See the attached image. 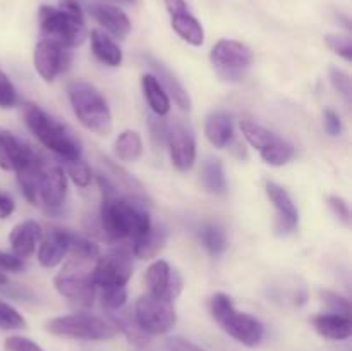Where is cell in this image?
Returning <instances> with one entry per match:
<instances>
[{
  "instance_id": "1",
  "label": "cell",
  "mask_w": 352,
  "mask_h": 351,
  "mask_svg": "<svg viewBox=\"0 0 352 351\" xmlns=\"http://www.w3.org/2000/svg\"><path fill=\"white\" fill-rule=\"evenodd\" d=\"M96 181L102 191L100 224L109 240L134 241L151 229L153 224L146 210L150 203L122 196L105 174H98Z\"/></svg>"
},
{
  "instance_id": "2",
  "label": "cell",
  "mask_w": 352,
  "mask_h": 351,
  "mask_svg": "<svg viewBox=\"0 0 352 351\" xmlns=\"http://www.w3.org/2000/svg\"><path fill=\"white\" fill-rule=\"evenodd\" d=\"M41 33L45 40L72 48L86 40L85 14L76 0H60L58 7L41 6L38 12Z\"/></svg>"
},
{
  "instance_id": "3",
  "label": "cell",
  "mask_w": 352,
  "mask_h": 351,
  "mask_svg": "<svg viewBox=\"0 0 352 351\" xmlns=\"http://www.w3.org/2000/svg\"><path fill=\"white\" fill-rule=\"evenodd\" d=\"M23 116L28 129L45 148L57 153L65 162L81 157V143L65 124L58 123L34 103H24Z\"/></svg>"
},
{
  "instance_id": "4",
  "label": "cell",
  "mask_w": 352,
  "mask_h": 351,
  "mask_svg": "<svg viewBox=\"0 0 352 351\" xmlns=\"http://www.w3.org/2000/svg\"><path fill=\"white\" fill-rule=\"evenodd\" d=\"M67 92L79 123L98 136H109L112 133V112L102 93L85 81L71 83Z\"/></svg>"
},
{
  "instance_id": "5",
  "label": "cell",
  "mask_w": 352,
  "mask_h": 351,
  "mask_svg": "<svg viewBox=\"0 0 352 351\" xmlns=\"http://www.w3.org/2000/svg\"><path fill=\"white\" fill-rule=\"evenodd\" d=\"M210 312L215 322L230 337L244 346H258L263 339V323L256 317L236 310L232 299L226 292H215L210 299Z\"/></svg>"
},
{
  "instance_id": "6",
  "label": "cell",
  "mask_w": 352,
  "mask_h": 351,
  "mask_svg": "<svg viewBox=\"0 0 352 351\" xmlns=\"http://www.w3.org/2000/svg\"><path fill=\"white\" fill-rule=\"evenodd\" d=\"M45 330L54 336L81 341H107L116 337L117 329L110 320L91 313H71L45 322Z\"/></svg>"
},
{
  "instance_id": "7",
  "label": "cell",
  "mask_w": 352,
  "mask_h": 351,
  "mask_svg": "<svg viewBox=\"0 0 352 351\" xmlns=\"http://www.w3.org/2000/svg\"><path fill=\"white\" fill-rule=\"evenodd\" d=\"M93 265L95 264L91 262L69 258L54 279V286L58 295L67 298L74 305L89 308L96 296V286L91 277Z\"/></svg>"
},
{
  "instance_id": "8",
  "label": "cell",
  "mask_w": 352,
  "mask_h": 351,
  "mask_svg": "<svg viewBox=\"0 0 352 351\" xmlns=\"http://www.w3.org/2000/svg\"><path fill=\"white\" fill-rule=\"evenodd\" d=\"M134 319L138 326L150 336L167 334L177 322L174 301L153 296L150 292L141 296L134 305Z\"/></svg>"
},
{
  "instance_id": "9",
  "label": "cell",
  "mask_w": 352,
  "mask_h": 351,
  "mask_svg": "<svg viewBox=\"0 0 352 351\" xmlns=\"http://www.w3.org/2000/svg\"><path fill=\"white\" fill-rule=\"evenodd\" d=\"M253 50L237 40H219L210 52L217 74L226 81H239L253 64Z\"/></svg>"
},
{
  "instance_id": "10",
  "label": "cell",
  "mask_w": 352,
  "mask_h": 351,
  "mask_svg": "<svg viewBox=\"0 0 352 351\" xmlns=\"http://www.w3.org/2000/svg\"><path fill=\"white\" fill-rule=\"evenodd\" d=\"M133 255L124 248H116L96 258L91 277L100 289L126 286L133 275Z\"/></svg>"
},
{
  "instance_id": "11",
  "label": "cell",
  "mask_w": 352,
  "mask_h": 351,
  "mask_svg": "<svg viewBox=\"0 0 352 351\" xmlns=\"http://www.w3.org/2000/svg\"><path fill=\"white\" fill-rule=\"evenodd\" d=\"M172 165L177 171H189L196 162V140L192 131L181 120L168 124L167 141Z\"/></svg>"
},
{
  "instance_id": "12",
  "label": "cell",
  "mask_w": 352,
  "mask_h": 351,
  "mask_svg": "<svg viewBox=\"0 0 352 351\" xmlns=\"http://www.w3.org/2000/svg\"><path fill=\"white\" fill-rule=\"evenodd\" d=\"M67 195V176L58 164L43 160L38 174V198L48 209H58Z\"/></svg>"
},
{
  "instance_id": "13",
  "label": "cell",
  "mask_w": 352,
  "mask_h": 351,
  "mask_svg": "<svg viewBox=\"0 0 352 351\" xmlns=\"http://www.w3.org/2000/svg\"><path fill=\"white\" fill-rule=\"evenodd\" d=\"M144 282L148 286V292L153 296L175 301L182 291V279L177 270L170 267L165 260H155L144 274Z\"/></svg>"
},
{
  "instance_id": "14",
  "label": "cell",
  "mask_w": 352,
  "mask_h": 351,
  "mask_svg": "<svg viewBox=\"0 0 352 351\" xmlns=\"http://www.w3.org/2000/svg\"><path fill=\"white\" fill-rule=\"evenodd\" d=\"M67 48L60 47V45L54 43L50 40H40L34 47L33 54V64L41 79L47 83H52L69 64Z\"/></svg>"
},
{
  "instance_id": "15",
  "label": "cell",
  "mask_w": 352,
  "mask_h": 351,
  "mask_svg": "<svg viewBox=\"0 0 352 351\" xmlns=\"http://www.w3.org/2000/svg\"><path fill=\"white\" fill-rule=\"evenodd\" d=\"M36 155L30 145L24 143L10 131L0 127V169L16 172L33 160Z\"/></svg>"
},
{
  "instance_id": "16",
  "label": "cell",
  "mask_w": 352,
  "mask_h": 351,
  "mask_svg": "<svg viewBox=\"0 0 352 351\" xmlns=\"http://www.w3.org/2000/svg\"><path fill=\"white\" fill-rule=\"evenodd\" d=\"M265 191H267L268 200L274 203L275 210H277V233L278 234H289L298 227L299 213L296 209L294 202H292L291 195L282 188L280 184L274 181H268L265 184Z\"/></svg>"
},
{
  "instance_id": "17",
  "label": "cell",
  "mask_w": 352,
  "mask_h": 351,
  "mask_svg": "<svg viewBox=\"0 0 352 351\" xmlns=\"http://www.w3.org/2000/svg\"><path fill=\"white\" fill-rule=\"evenodd\" d=\"M69 237L71 233L64 229H48L45 236H41L40 248H38V262L41 267L54 268L67 257Z\"/></svg>"
},
{
  "instance_id": "18",
  "label": "cell",
  "mask_w": 352,
  "mask_h": 351,
  "mask_svg": "<svg viewBox=\"0 0 352 351\" xmlns=\"http://www.w3.org/2000/svg\"><path fill=\"white\" fill-rule=\"evenodd\" d=\"M89 14L95 17L100 26L105 28L110 34L124 40L131 33V21L122 9L110 3H95L89 7Z\"/></svg>"
},
{
  "instance_id": "19",
  "label": "cell",
  "mask_w": 352,
  "mask_h": 351,
  "mask_svg": "<svg viewBox=\"0 0 352 351\" xmlns=\"http://www.w3.org/2000/svg\"><path fill=\"white\" fill-rule=\"evenodd\" d=\"M148 64H150V67L155 71V78L158 79V83H160L162 88L165 89L168 98L174 100V103L181 110H191V98H189L184 86L181 85V81L175 78L174 72H172L170 69L165 67L160 61H157V58L153 57H148Z\"/></svg>"
},
{
  "instance_id": "20",
  "label": "cell",
  "mask_w": 352,
  "mask_h": 351,
  "mask_svg": "<svg viewBox=\"0 0 352 351\" xmlns=\"http://www.w3.org/2000/svg\"><path fill=\"white\" fill-rule=\"evenodd\" d=\"M41 236H43L41 227L34 220H24V222L17 224L9 234V241L14 255L23 258V260L31 257L34 250H36V244L40 243Z\"/></svg>"
},
{
  "instance_id": "21",
  "label": "cell",
  "mask_w": 352,
  "mask_h": 351,
  "mask_svg": "<svg viewBox=\"0 0 352 351\" xmlns=\"http://www.w3.org/2000/svg\"><path fill=\"white\" fill-rule=\"evenodd\" d=\"M316 332L320 336L332 341H344L351 337L352 322L349 315H340V313H320L311 319Z\"/></svg>"
},
{
  "instance_id": "22",
  "label": "cell",
  "mask_w": 352,
  "mask_h": 351,
  "mask_svg": "<svg viewBox=\"0 0 352 351\" xmlns=\"http://www.w3.org/2000/svg\"><path fill=\"white\" fill-rule=\"evenodd\" d=\"M170 24L172 30L192 47H201L205 41V30H203L201 23L189 12V9L170 14Z\"/></svg>"
},
{
  "instance_id": "23",
  "label": "cell",
  "mask_w": 352,
  "mask_h": 351,
  "mask_svg": "<svg viewBox=\"0 0 352 351\" xmlns=\"http://www.w3.org/2000/svg\"><path fill=\"white\" fill-rule=\"evenodd\" d=\"M89 40H91L93 55L102 64L109 65V67H119L122 64V50L105 31L93 30L89 33Z\"/></svg>"
},
{
  "instance_id": "24",
  "label": "cell",
  "mask_w": 352,
  "mask_h": 351,
  "mask_svg": "<svg viewBox=\"0 0 352 351\" xmlns=\"http://www.w3.org/2000/svg\"><path fill=\"white\" fill-rule=\"evenodd\" d=\"M205 134L215 148H226L234 138L232 119L223 112H215L208 116L205 124Z\"/></svg>"
},
{
  "instance_id": "25",
  "label": "cell",
  "mask_w": 352,
  "mask_h": 351,
  "mask_svg": "<svg viewBox=\"0 0 352 351\" xmlns=\"http://www.w3.org/2000/svg\"><path fill=\"white\" fill-rule=\"evenodd\" d=\"M141 86H143V95L146 98L151 114L160 117L167 116L170 112V98L165 93V89L162 88L158 79L155 78V74H144L141 78Z\"/></svg>"
},
{
  "instance_id": "26",
  "label": "cell",
  "mask_w": 352,
  "mask_h": 351,
  "mask_svg": "<svg viewBox=\"0 0 352 351\" xmlns=\"http://www.w3.org/2000/svg\"><path fill=\"white\" fill-rule=\"evenodd\" d=\"M109 320L113 323V327L117 329V332L120 330V332L126 336V339L129 341L133 346L144 348L148 343H150V334H146L140 326H138L136 319H134V315H131V313H127V312L119 313L116 310V312H110Z\"/></svg>"
},
{
  "instance_id": "27",
  "label": "cell",
  "mask_w": 352,
  "mask_h": 351,
  "mask_svg": "<svg viewBox=\"0 0 352 351\" xmlns=\"http://www.w3.org/2000/svg\"><path fill=\"white\" fill-rule=\"evenodd\" d=\"M167 241V233L162 227L151 226L146 234L133 241V255L141 260H150L155 258L162 251Z\"/></svg>"
},
{
  "instance_id": "28",
  "label": "cell",
  "mask_w": 352,
  "mask_h": 351,
  "mask_svg": "<svg viewBox=\"0 0 352 351\" xmlns=\"http://www.w3.org/2000/svg\"><path fill=\"white\" fill-rule=\"evenodd\" d=\"M43 160L45 158L36 155L33 160L28 162L26 165H23L19 171H16L21 191H23L24 198H26L31 205H36L38 202V174H40Z\"/></svg>"
},
{
  "instance_id": "29",
  "label": "cell",
  "mask_w": 352,
  "mask_h": 351,
  "mask_svg": "<svg viewBox=\"0 0 352 351\" xmlns=\"http://www.w3.org/2000/svg\"><path fill=\"white\" fill-rule=\"evenodd\" d=\"M239 127H241V133H243V136L246 138L248 143H250L253 148H256L258 151L265 150V148H268L270 145H274L275 141L280 140V136L275 134L274 131L267 129L265 126L253 123V120H241Z\"/></svg>"
},
{
  "instance_id": "30",
  "label": "cell",
  "mask_w": 352,
  "mask_h": 351,
  "mask_svg": "<svg viewBox=\"0 0 352 351\" xmlns=\"http://www.w3.org/2000/svg\"><path fill=\"white\" fill-rule=\"evenodd\" d=\"M201 182L213 195H226L227 181L223 174V165L219 158H208L201 169Z\"/></svg>"
},
{
  "instance_id": "31",
  "label": "cell",
  "mask_w": 352,
  "mask_h": 351,
  "mask_svg": "<svg viewBox=\"0 0 352 351\" xmlns=\"http://www.w3.org/2000/svg\"><path fill=\"white\" fill-rule=\"evenodd\" d=\"M143 153V140L136 131H124L116 140V155L122 162H134Z\"/></svg>"
},
{
  "instance_id": "32",
  "label": "cell",
  "mask_w": 352,
  "mask_h": 351,
  "mask_svg": "<svg viewBox=\"0 0 352 351\" xmlns=\"http://www.w3.org/2000/svg\"><path fill=\"white\" fill-rule=\"evenodd\" d=\"M199 240L212 257H219L229 246L226 231L217 224H208V226L203 227L201 233H199Z\"/></svg>"
},
{
  "instance_id": "33",
  "label": "cell",
  "mask_w": 352,
  "mask_h": 351,
  "mask_svg": "<svg viewBox=\"0 0 352 351\" xmlns=\"http://www.w3.org/2000/svg\"><path fill=\"white\" fill-rule=\"evenodd\" d=\"M67 255H71V258H76V260L91 262V264H95L96 258L100 257V246L96 243H93L91 240H88V237H82L71 233Z\"/></svg>"
},
{
  "instance_id": "34",
  "label": "cell",
  "mask_w": 352,
  "mask_h": 351,
  "mask_svg": "<svg viewBox=\"0 0 352 351\" xmlns=\"http://www.w3.org/2000/svg\"><path fill=\"white\" fill-rule=\"evenodd\" d=\"M260 155L265 160V164L272 165V167H282V165H285L294 157V147L289 141H285L284 138H280L274 145L261 150Z\"/></svg>"
},
{
  "instance_id": "35",
  "label": "cell",
  "mask_w": 352,
  "mask_h": 351,
  "mask_svg": "<svg viewBox=\"0 0 352 351\" xmlns=\"http://www.w3.org/2000/svg\"><path fill=\"white\" fill-rule=\"evenodd\" d=\"M127 301V289L126 286H116V288H105L102 289V295H100V303H102V308H105L107 312H116L120 310Z\"/></svg>"
},
{
  "instance_id": "36",
  "label": "cell",
  "mask_w": 352,
  "mask_h": 351,
  "mask_svg": "<svg viewBox=\"0 0 352 351\" xmlns=\"http://www.w3.org/2000/svg\"><path fill=\"white\" fill-rule=\"evenodd\" d=\"M325 43L333 54L342 57L344 61H352V38L344 33H329L325 34Z\"/></svg>"
},
{
  "instance_id": "37",
  "label": "cell",
  "mask_w": 352,
  "mask_h": 351,
  "mask_svg": "<svg viewBox=\"0 0 352 351\" xmlns=\"http://www.w3.org/2000/svg\"><path fill=\"white\" fill-rule=\"evenodd\" d=\"M65 164H67V174L72 179V182L79 188H88L93 178L89 165L81 157L76 158V160L65 162Z\"/></svg>"
},
{
  "instance_id": "38",
  "label": "cell",
  "mask_w": 352,
  "mask_h": 351,
  "mask_svg": "<svg viewBox=\"0 0 352 351\" xmlns=\"http://www.w3.org/2000/svg\"><path fill=\"white\" fill-rule=\"evenodd\" d=\"M26 327V320L24 317L17 312L14 306L9 303L0 299V329L12 330V329H24Z\"/></svg>"
},
{
  "instance_id": "39",
  "label": "cell",
  "mask_w": 352,
  "mask_h": 351,
  "mask_svg": "<svg viewBox=\"0 0 352 351\" xmlns=\"http://www.w3.org/2000/svg\"><path fill=\"white\" fill-rule=\"evenodd\" d=\"M320 295H322L323 303L329 306V310H330L329 313H340V315H349L351 317L349 299H346L344 296L337 295V292L329 291V289L322 291Z\"/></svg>"
},
{
  "instance_id": "40",
  "label": "cell",
  "mask_w": 352,
  "mask_h": 351,
  "mask_svg": "<svg viewBox=\"0 0 352 351\" xmlns=\"http://www.w3.org/2000/svg\"><path fill=\"white\" fill-rule=\"evenodd\" d=\"M330 81H332L333 88L346 98V102H351L352 86H351V76L346 71L339 67H330Z\"/></svg>"
},
{
  "instance_id": "41",
  "label": "cell",
  "mask_w": 352,
  "mask_h": 351,
  "mask_svg": "<svg viewBox=\"0 0 352 351\" xmlns=\"http://www.w3.org/2000/svg\"><path fill=\"white\" fill-rule=\"evenodd\" d=\"M17 103V92L14 88L9 76L0 69V107L2 109H10Z\"/></svg>"
},
{
  "instance_id": "42",
  "label": "cell",
  "mask_w": 352,
  "mask_h": 351,
  "mask_svg": "<svg viewBox=\"0 0 352 351\" xmlns=\"http://www.w3.org/2000/svg\"><path fill=\"white\" fill-rule=\"evenodd\" d=\"M148 124H150V133L155 143L165 145V141H167L168 124L165 123L160 116H155V114H150V117H148Z\"/></svg>"
},
{
  "instance_id": "43",
  "label": "cell",
  "mask_w": 352,
  "mask_h": 351,
  "mask_svg": "<svg viewBox=\"0 0 352 351\" xmlns=\"http://www.w3.org/2000/svg\"><path fill=\"white\" fill-rule=\"evenodd\" d=\"M3 348H6V351H43V348L40 344H36L34 341L23 336L7 337L6 343H3Z\"/></svg>"
},
{
  "instance_id": "44",
  "label": "cell",
  "mask_w": 352,
  "mask_h": 351,
  "mask_svg": "<svg viewBox=\"0 0 352 351\" xmlns=\"http://www.w3.org/2000/svg\"><path fill=\"white\" fill-rule=\"evenodd\" d=\"M323 129L330 136H340L342 134V120H340L339 114L333 112L332 109L323 110Z\"/></svg>"
},
{
  "instance_id": "45",
  "label": "cell",
  "mask_w": 352,
  "mask_h": 351,
  "mask_svg": "<svg viewBox=\"0 0 352 351\" xmlns=\"http://www.w3.org/2000/svg\"><path fill=\"white\" fill-rule=\"evenodd\" d=\"M329 206L332 209V212L342 220L344 224H349L351 222V210H349V203L346 202L344 198L340 196L332 195L329 196Z\"/></svg>"
},
{
  "instance_id": "46",
  "label": "cell",
  "mask_w": 352,
  "mask_h": 351,
  "mask_svg": "<svg viewBox=\"0 0 352 351\" xmlns=\"http://www.w3.org/2000/svg\"><path fill=\"white\" fill-rule=\"evenodd\" d=\"M24 268L23 258L16 257L14 253L0 250V270L6 272H21Z\"/></svg>"
},
{
  "instance_id": "47",
  "label": "cell",
  "mask_w": 352,
  "mask_h": 351,
  "mask_svg": "<svg viewBox=\"0 0 352 351\" xmlns=\"http://www.w3.org/2000/svg\"><path fill=\"white\" fill-rule=\"evenodd\" d=\"M165 348H167V351H205L184 337H170L165 343Z\"/></svg>"
},
{
  "instance_id": "48",
  "label": "cell",
  "mask_w": 352,
  "mask_h": 351,
  "mask_svg": "<svg viewBox=\"0 0 352 351\" xmlns=\"http://www.w3.org/2000/svg\"><path fill=\"white\" fill-rule=\"evenodd\" d=\"M14 210H16V203H14V200L10 198L7 193L0 191V219H7V217H10L14 213Z\"/></svg>"
},
{
  "instance_id": "49",
  "label": "cell",
  "mask_w": 352,
  "mask_h": 351,
  "mask_svg": "<svg viewBox=\"0 0 352 351\" xmlns=\"http://www.w3.org/2000/svg\"><path fill=\"white\" fill-rule=\"evenodd\" d=\"M7 282H9V279H7V275L3 274L2 270H0V286H3V284H7Z\"/></svg>"
},
{
  "instance_id": "50",
  "label": "cell",
  "mask_w": 352,
  "mask_h": 351,
  "mask_svg": "<svg viewBox=\"0 0 352 351\" xmlns=\"http://www.w3.org/2000/svg\"><path fill=\"white\" fill-rule=\"evenodd\" d=\"M124 2H129V3H134V2H136V0H124Z\"/></svg>"
}]
</instances>
